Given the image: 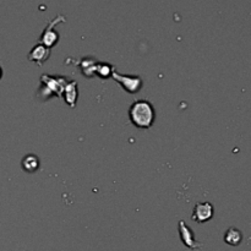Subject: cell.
<instances>
[{
	"label": "cell",
	"mask_w": 251,
	"mask_h": 251,
	"mask_svg": "<svg viewBox=\"0 0 251 251\" xmlns=\"http://www.w3.org/2000/svg\"><path fill=\"white\" fill-rule=\"evenodd\" d=\"M243 242V233L238 228H229L225 234V243L230 247H238Z\"/></svg>",
	"instance_id": "30bf717a"
},
{
	"label": "cell",
	"mask_w": 251,
	"mask_h": 251,
	"mask_svg": "<svg viewBox=\"0 0 251 251\" xmlns=\"http://www.w3.org/2000/svg\"><path fill=\"white\" fill-rule=\"evenodd\" d=\"M114 71L112 65L107 63H97L96 64L95 75L100 76V78H109L112 76V73Z\"/></svg>",
	"instance_id": "7c38bea8"
},
{
	"label": "cell",
	"mask_w": 251,
	"mask_h": 251,
	"mask_svg": "<svg viewBox=\"0 0 251 251\" xmlns=\"http://www.w3.org/2000/svg\"><path fill=\"white\" fill-rule=\"evenodd\" d=\"M50 56V49L48 47L43 46L42 43L36 44L33 48L31 49V51L28 53V60L32 63H36L38 66H42Z\"/></svg>",
	"instance_id": "52a82bcc"
},
{
	"label": "cell",
	"mask_w": 251,
	"mask_h": 251,
	"mask_svg": "<svg viewBox=\"0 0 251 251\" xmlns=\"http://www.w3.org/2000/svg\"><path fill=\"white\" fill-rule=\"evenodd\" d=\"M179 233H180L181 242H183V244L185 245L186 248H189V249L191 250L201 249L202 245L195 239L194 232L186 226V223L184 222V221H179Z\"/></svg>",
	"instance_id": "8992f818"
},
{
	"label": "cell",
	"mask_w": 251,
	"mask_h": 251,
	"mask_svg": "<svg viewBox=\"0 0 251 251\" xmlns=\"http://www.w3.org/2000/svg\"><path fill=\"white\" fill-rule=\"evenodd\" d=\"M213 205L211 202H198L193 210L191 220L196 223H205L212 220L213 217Z\"/></svg>",
	"instance_id": "5b68a950"
},
{
	"label": "cell",
	"mask_w": 251,
	"mask_h": 251,
	"mask_svg": "<svg viewBox=\"0 0 251 251\" xmlns=\"http://www.w3.org/2000/svg\"><path fill=\"white\" fill-rule=\"evenodd\" d=\"M65 21H66V17L63 16V15H58L55 19L51 20V21L47 25L46 28H44L43 33H42L41 43L43 44V46L48 47L49 49L53 48V47L59 42V33L54 29V27H55L58 24H60V22H65Z\"/></svg>",
	"instance_id": "277c9868"
},
{
	"label": "cell",
	"mask_w": 251,
	"mask_h": 251,
	"mask_svg": "<svg viewBox=\"0 0 251 251\" xmlns=\"http://www.w3.org/2000/svg\"><path fill=\"white\" fill-rule=\"evenodd\" d=\"M96 64L97 63H96V61L91 58L82 59L80 63V68H81V71H82L83 75L87 76V77H91V76L95 75Z\"/></svg>",
	"instance_id": "8fae6325"
},
{
	"label": "cell",
	"mask_w": 251,
	"mask_h": 251,
	"mask_svg": "<svg viewBox=\"0 0 251 251\" xmlns=\"http://www.w3.org/2000/svg\"><path fill=\"white\" fill-rule=\"evenodd\" d=\"M130 122L139 129H150L156 120V110L150 100H135L129 109Z\"/></svg>",
	"instance_id": "6da1fadb"
},
{
	"label": "cell",
	"mask_w": 251,
	"mask_h": 251,
	"mask_svg": "<svg viewBox=\"0 0 251 251\" xmlns=\"http://www.w3.org/2000/svg\"><path fill=\"white\" fill-rule=\"evenodd\" d=\"M22 169H24L26 173H34L39 169V166H41V162H39V158L36 156V154H26V156L22 158L21 162Z\"/></svg>",
	"instance_id": "9c48e42d"
},
{
	"label": "cell",
	"mask_w": 251,
	"mask_h": 251,
	"mask_svg": "<svg viewBox=\"0 0 251 251\" xmlns=\"http://www.w3.org/2000/svg\"><path fill=\"white\" fill-rule=\"evenodd\" d=\"M110 77L113 80L117 81L120 86L123 87V90H125L126 92L131 93V95H135V93L140 92L144 86V81L140 76H134V75H123V74H119L118 71H113L112 76Z\"/></svg>",
	"instance_id": "3957f363"
},
{
	"label": "cell",
	"mask_w": 251,
	"mask_h": 251,
	"mask_svg": "<svg viewBox=\"0 0 251 251\" xmlns=\"http://www.w3.org/2000/svg\"><path fill=\"white\" fill-rule=\"evenodd\" d=\"M42 86L38 90V95L43 97V100H49L54 95L61 97L65 87L66 80L63 76H50V75H42L41 77Z\"/></svg>",
	"instance_id": "7a4b0ae2"
},
{
	"label": "cell",
	"mask_w": 251,
	"mask_h": 251,
	"mask_svg": "<svg viewBox=\"0 0 251 251\" xmlns=\"http://www.w3.org/2000/svg\"><path fill=\"white\" fill-rule=\"evenodd\" d=\"M64 100L65 102L70 105V108H75L76 100H77L78 91H77V82L74 80H70L66 82L65 87H64Z\"/></svg>",
	"instance_id": "ba28073f"
},
{
	"label": "cell",
	"mask_w": 251,
	"mask_h": 251,
	"mask_svg": "<svg viewBox=\"0 0 251 251\" xmlns=\"http://www.w3.org/2000/svg\"><path fill=\"white\" fill-rule=\"evenodd\" d=\"M1 76H2V69L0 68V78H1Z\"/></svg>",
	"instance_id": "4fadbf2b"
}]
</instances>
